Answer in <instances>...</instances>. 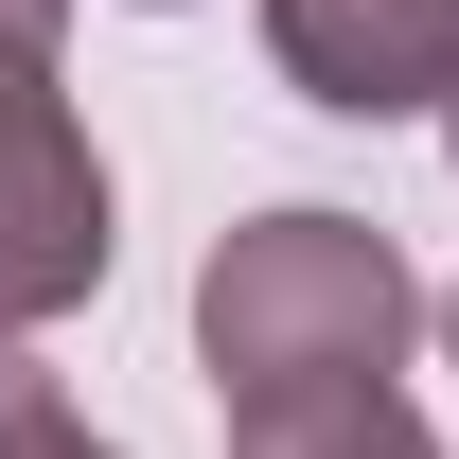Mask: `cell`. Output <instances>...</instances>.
<instances>
[{"instance_id": "obj_5", "label": "cell", "mask_w": 459, "mask_h": 459, "mask_svg": "<svg viewBox=\"0 0 459 459\" xmlns=\"http://www.w3.org/2000/svg\"><path fill=\"white\" fill-rule=\"evenodd\" d=\"M0 459H124V442H89V424H71V389L0 336Z\"/></svg>"}, {"instance_id": "obj_4", "label": "cell", "mask_w": 459, "mask_h": 459, "mask_svg": "<svg viewBox=\"0 0 459 459\" xmlns=\"http://www.w3.org/2000/svg\"><path fill=\"white\" fill-rule=\"evenodd\" d=\"M230 459H442V442H424L406 371H336V389H265V406H230Z\"/></svg>"}, {"instance_id": "obj_3", "label": "cell", "mask_w": 459, "mask_h": 459, "mask_svg": "<svg viewBox=\"0 0 459 459\" xmlns=\"http://www.w3.org/2000/svg\"><path fill=\"white\" fill-rule=\"evenodd\" d=\"M265 71L336 124H424L459 89V0H265Z\"/></svg>"}, {"instance_id": "obj_7", "label": "cell", "mask_w": 459, "mask_h": 459, "mask_svg": "<svg viewBox=\"0 0 459 459\" xmlns=\"http://www.w3.org/2000/svg\"><path fill=\"white\" fill-rule=\"evenodd\" d=\"M442 142H459V89H442Z\"/></svg>"}, {"instance_id": "obj_1", "label": "cell", "mask_w": 459, "mask_h": 459, "mask_svg": "<svg viewBox=\"0 0 459 459\" xmlns=\"http://www.w3.org/2000/svg\"><path fill=\"white\" fill-rule=\"evenodd\" d=\"M442 300L406 283V247L371 212H247L212 230V265H195V371L212 406H265V389H336V371H406Z\"/></svg>"}, {"instance_id": "obj_6", "label": "cell", "mask_w": 459, "mask_h": 459, "mask_svg": "<svg viewBox=\"0 0 459 459\" xmlns=\"http://www.w3.org/2000/svg\"><path fill=\"white\" fill-rule=\"evenodd\" d=\"M442 353H459V283H442Z\"/></svg>"}, {"instance_id": "obj_2", "label": "cell", "mask_w": 459, "mask_h": 459, "mask_svg": "<svg viewBox=\"0 0 459 459\" xmlns=\"http://www.w3.org/2000/svg\"><path fill=\"white\" fill-rule=\"evenodd\" d=\"M107 142L71 107V0H0V336H54L107 283Z\"/></svg>"}]
</instances>
